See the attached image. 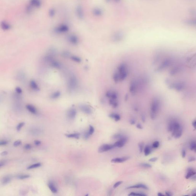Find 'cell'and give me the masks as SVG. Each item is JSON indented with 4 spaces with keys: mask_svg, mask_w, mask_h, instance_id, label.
Returning <instances> with one entry per match:
<instances>
[{
    "mask_svg": "<svg viewBox=\"0 0 196 196\" xmlns=\"http://www.w3.org/2000/svg\"><path fill=\"white\" fill-rule=\"evenodd\" d=\"M189 12L193 16H195L196 15V10L195 9H193V8H191L190 9Z\"/></svg>",
    "mask_w": 196,
    "mask_h": 196,
    "instance_id": "ee69618b",
    "label": "cell"
},
{
    "mask_svg": "<svg viewBox=\"0 0 196 196\" xmlns=\"http://www.w3.org/2000/svg\"><path fill=\"white\" fill-rule=\"evenodd\" d=\"M109 103L114 108H116L118 106V102L117 99L110 98L109 100Z\"/></svg>",
    "mask_w": 196,
    "mask_h": 196,
    "instance_id": "d4e9b609",
    "label": "cell"
},
{
    "mask_svg": "<svg viewBox=\"0 0 196 196\" xmlns=\"http://www.w3.org/2000/svg\"><path fill=\"white\" fill-rule=\"evenodd\" d=\"M157 195H158V196H164L165 195H163V194H162V193H158V194H157Z\"/></svg>",
    "mask_w": 196,
    "mask_h": 196,
    "instance_id": "6125c7cd",
    "label": "cell"
},
{
    "mask_svg": "<svg viewBox=\"0 0 196 196\" xmlns=\"http://www.w3.org/2000/svg\"><path fill=\"white\" fill-rule=\"evenodd\" d=\"M48 186L52 192L54 193H56L57 192V189H56L55 186L53 182H49L48 184Z\"/></svg>",
    "mask_w": 196,
    "mask_h": 196,
    "instance_id": "cb8c5ba5",
    "label": "cell"
},
{
    "mask_svg": "<svg viewBox=\"0 0 196 196\" xmlns=\"http://www.w3.org/2000/svg\"><path fill=\"white\" fill-rule=\"evenodd\" d=\"M114 148L115 147L113 145L105 144L102 145V146L99 147L98 150V152L99 153H102V152L108 151L109 150L112 149Z\"/></svg>",
    "mask_w": 196,
    "mask_h": 196,
    "instance_id": "8992f818",
    "label": "cell"
},
{
    "mask_svg": "<svg viewBox=\"0 0 196 196\" xmlns=\"http://www.w3.org/2000/svg\"><path fill=\"white\" fill-rule=\"evenodd\" d=\"M196 172L194 170L191 168H188L187 171V174L186 175L185 178L186 179H189L191 177L195 175Z\"/></svg>",
    "mask_w": 196,
    "mask_h": 196,
    "instance_id": "ffe728a7",
    "label": "cell"
},
{
    "mask_svg": "<svg viewBox=\"0 0 196 196\" xmlns=\"http://www.w3.org/2000/svg\"><path fill=\"white\" fill-rule=\"evenodd\" d=\"M190 148L191 150H194L195 152H196V143L195 141H193L191 143L190 146Z\"/></svg>",
    "mask_w": 196,
    "mask_h": 196,
    "instance_id": "836d02e7",
    "label": "cell"
},
{
    "mask_svg": "<svg viewBox=\"0 0 196 196\" xmlns=\"http://www.w3.org/2000/svg\"><path fill=\"white\" fill-rule=\"evenodd\" d=\"M6 162H7V161H5V160L0 161V168L1 167H2L4 166L6 164Z\"/></svg>",
    "mask_w": 196,
    "mask_h": 196,
    "instance_id": "681fc988",
    "label": "cell"
},
{
    "mask_svg": "<svg viewBox=\"0 0 196 196\" xmlns=\"http://www.w3.org/2000/svg\"><path fill=\"white\" fill-rule=\"evenodd\" d=\"M168 131L172 132V136L175 138H179L183 133V128L179 122L176 120H172L167 126Z\"/></svg>",
    "mask_w": 196,
    "mask_h": 196,
    "instance_id": "6da1fadb",
    "label": "cell"
},
{
    "mask_svg": "<svg viewBox=\"0 0 196 196\" xmlns=\"http://www.w3.org/2000/svg\"><path fill=\"white\" fill-rule=\"evenodd\" d=\"M50 66L56 69H60L61 68V67H62L61 63L59 61H56V60H52V61L50 62Z\"/></svg>",
    "mask_w": 196,
    "mask_h": 196,
    "instance_id": "d6986e66",
    "label": "cell"
},
{
    "mask_svg": "<svg viewBox=\"0 0 196 196\" xmlns=\"http://www.w3.org/2000/svg\"><path fill=\"white\" fill-rule=\"evenodd\" d=\"M69 41L72 45H77L78 43V39L75 35H71L68 38Z\"/></svg>",
    "mask_w": 196,
    "mask_h": 196,
    "instance_id": "603a6c76",
    "label": "cell"
},
{
    "mask_svg": "<svg viewBox=\"0 0 196 196\" xmlns=\"http://www.w3.org/2000/svg\"><path fill=\"white\" fill-rule=\"evenodd\" d=\"M157 159H158L157 157H153V158H152L149 159V161L150 162H154L157 161Z\"/></svg>",
    "mask_w": 196,
    "mask_h": 196,
    "instance_id": "f5cc1de1",
    "label": "cell"
},
{
    "mask_svg": "<svg viewBox=\"0 0 196 196\" xmlns=\"http://www.w3.org/2000/svg\"><path fill=\"white\" fill-rule=\"evenodd\" d=\"M22 141L20 140H17L15 141L13 143V146L15 147H17L18 146H20L22 144Z\"/></svg>",
    "mask_w": 196,
    "mask_h": 196,
    "instance_id": "8d00e7d4",
    "label": "cell"
},
{
    "mask_svg": "<svg viewBox=\"0 0 196 196\" xmlns=\"http://www.w3.org/2000/svg\"><path fill=\"white\" fill-rule=\"evenodd\" d=\"M140 166L145 168H151L152 167V166L151 165L147 164V163H141L140 164Z\"/></svg>",
    "mask_w": 196,
    "mask_h": 196,
    "instance_id": "bcb514c9",
    "label": "cell"
},
{
    "mask_svg": "<svg viewBox=\"0 0 196 196\" xmlns=\"http://www.w3.org/2000/svg\"><path fill=\"white\" fill-rule=\"evenodd\" d=\"M195 158L194 157H190L189 159V162H191L195 161Z\"/></svg>",
    "mask_w": 196,
    "mask_h": 196,
    "instance_id": "9f6ffc18",
    "label": "cell"
},
{
    "mask_svg": "<svg viewBox=\"0 0 196 196\" xmlns=\"http://www.w3.org/2000/svg\"><path fill=\"white\" fill-rule=\"evenodd\" d=\"M61 95V93L59 91H56L51 95L50 98L52 99H56L59 98Z\"/></svg>",
    "mask_w": 196,
    "mask_h": 196,
    "instance_id": "484cf974",
    "label": "cell"
},
{
    "mask_svg": "<svg viewBox=\"0 0 196 196\" xmlns=\"http://www.w3.org/2000/svg\"><path fill=\"white\" fill-rule=\"evenodd\" d=\"M128 196H146V195L143 193H137L131 192L128 195Z\"/></svg>",
    "mask_w": 196,
    "mask_h": 196,
    "instance_id": "f35d334b",
    "label": "cell"
},
{
    "mask_svg": "<svg viewBox=\"0 0 196 196\" xmlns=\"http://www.w3.org/2000/svg\"><path fill=\"white\" fill-rule=\"evenodd\" d=\"M183 23L185 25L189 26H195L196 24V21L195 19L189 18L185 19L183 21Z\"/></svg>",
    "mask_w": 196,
    "mask_h": 196,
    "instance_id": "2e32d148",
    "label": "cell"
},
{
    "mask_svg": "<svg viewBox=\"0 0 196 196\" xmlns=\"http://www.w3.org/2000/svg\"><path fill=\"white\" fill-rule=\"evenodd\" d=\"M62 55L63 57L68 58L70 56V54L68 51H64L62 53Z\"/></svg>",
    "mask_w": 196,
    "mask_h": 196,
    "instance_id": "60d3db41",
    "label": "cell"
},
{
    "mask_svg": "<svg viewBox=\"0 0 196 196\" xmlns=\"http://www.w3.org/2000/svg\"><path fill=\"white\" fill-rule=\"evenodd\" d=\"M139 188H142V189H144L148 190V187L146 185L143 184H137V185H135L127 187L126 188V189H139Z\"/></svg>",
    "mask_w": 196,
    "mask_h": 196,
    "instance_id": "7402d4cb",
    "label": "cell"
},
{
    "mask_svg": "<svg viewBox=\"0 0 196 196\" xmlns=\"http://www.w3.org/2000/svg\"><path fill=\"white\" fill-rule=\"evenodd\" d=\"M109 116L111 118L114 119L116 121H119L121 119L120 116L116 113H111L110 115Z\"/></svg>",
    "mask_w": 196,
    "mask_h": 196,
    "instance_id": "f1b7e54d",
    "label": "cell"
},
{
    "mask_svg": "<svg viewBox=\"0 0 196 196\" xmlns=\"http://www.w3.org/2000/svg\"><path fill=\"white\" fill-rule=\"evenodd\" d=\"M78 79L75 75L70 76L67 82V87L69 91L72 92L75 91L78 86Z\"/></svg>",
    "mask_w": 196,
    "mask_h": 196,
    "instance_id": "3957f363",
    "label": "cell"
},
{
    "mask_svg": "<svg viewBox=\"0 0 196 196\" xmlns=\"http://www.w3.org/2000/svg\"><path fill=\"white\" fill-rule=\"evenodd\" d=\"M12 108L13 110L17 113H21L23 110L22 100H13Z\"/></svg>",
    "mask_w": 196,
    "mask_h": 196,
    "instance_id": "277c9868",
    "label": "cell"
},
{
    "mask_svg": "<svg viewBox=\"0 0 196 196\" xmlns=\"http://www.w3.org/2000/svg\"><path fill=\"white\" fill-rule=\"evenodd\" d=\"M79 109L81 111L87 114H91L92 113V110L91 108L87 105L83 104L79 106Z\"/></svg>",
    "mask_w": 196,
    "mask_h": 196,
    "instance_id": "ba28073f",
    "label": "cell"
},
{
    "mask_svg": "<svg viewBox=\"0 0 196 196\" xmlns=\"http://www.w3.org/2000/svg\"><path fill=\"white\" fill-rule=\"evenodd\" d=\"M29 132L33 136H36L42 134L43 131L40 128L38 127H31L29 129Z\"/></svg>",
    "mask_w": 196,
    "mask_h": 196,
    "instance_id": "5b68a950",
    "label": "cell"
},
{
    "mask_svg": "<svg viewBox=\"0 0 196 196\" xmlns=\"http://www.w3.org/2000/svg\"><path fill=\"white\" fill-rule=\"evenodd\" d=\"M16 79L20 82H24L26 79V75L24 72L20 71L17 73L16 75Z\"/></svg>",
    "mask_w": 196,
    "mask_h": 196,
    "instance_id": "9c48e42d",
    "label": "cell"
},
{
    "mask_svg": "<svg viewBox=\"0 0 196 196\" xmlns=\"http://www.w3.org/2000/svg\"><path fill=\"white\" fill-rule=\"evenodd\" d=\"M159 145H160L159 142L158 141H156L152 144V148H153L154 149L157 148L159 147Z\"/></svg>",
    "mask_w": 196,
    "mask_h": 196,
    "instance_id": "ab89813d",
    "label": "cell"
},
{
    "mask_svg": "<svg viewBox=\"0 0 196 196\" xmlns=\"http://www.w3.org/2000/svg\"><path fill=\"white\" fill-rule=\"evenodd\" d=\"M128 141V138L126 136H125L123 138L119 139L118 141L115 143L113 144L114 147H118V148H122L124 146L125 144L127 143Z\"/></svg>",
    "mask_w": 196,
    "mask_h": 196,
    "instance_id": "52a82bcc",
    "label": "cell"
},
{
    "mask_svg": "<svg viewBox=\"0 0 196 196\" xmlns=\"http://www.w3.org/2000/svg\"></svg>",
    "mask_w": 196,
    "mask_h": 196,
    "instance_id": "e7e4bbea",
    "label": "cell"
},
{
    "mask_svg": "<svg viewBox=\"0 0 196 196\" xmlns=\"http://www.w3.org/2000/svg\"><path fill=\"white\" fill-rule=\"evenodd\" d=\"M160 107V102L159 99L155 98L152 104L151 110H150V118L152 120H154L156 118L159 110Z\"/></svg>",
    "mask_w": 196,
    "mask_h": 196,
    "instance_id": "7a4b0ae2",
    "label": "cell"
},
{
    "mask_svg": "<svg viewBox=\"0 0 196 196\" xmlns=\"http://www.w3.org/2000/svg\"><path fill=\"white\" fill-rule=\"evenodd\" d=\"M77 114V111L75 109L72 108L69 110L67 113V116L69 119L70 120H73L76 116Z\"/></svg>",
    "mask_w": 196,
    "mask_h": 196,
    "instance_id": "30bf717a",
    "label": "cell"
},
{
    "mask_svg": "<svg viewBox=\"0 0 196 196\" xmlns=\"http://www.w3.org/2000/svg\"><path fill=\"white\" fill-rule=\"evenodd\" d=\"M25 107L27 110L32 114L36 115L38 113V111L36 108L32 104H27L25 106Z\"/></svg>",
    "mask_w": 196,
    "mask_h": 196,
    "instance_id": "8fae6325",
    "label": "cell"
},
{
    "mask_svg": "<svg viewBox=\"0 0 196 196\" xmlns=\"http://www.w3.org/2000/svg\"><path fill=\"white\" fill-rule=\"evenodd\" d=\"M122 183H123V182L121 181H118V182H117L115 183L114 185H113V188L116 189L117 187H118L120 185H121V184H122Z\"/></svg>",
    "mask_w": 196,
    "mask_h": 196,
    "instance_id": "7dc6e473",
    "label": "cell"
},
{
    "mask_svg": "<svg viewBox=\"0 0 196 196\" xmlns=\"http://www.w3.org/2000/svg\"><path fill=\"white\" fill-rule=\"evenodd\" d=\"M138 146H139V150L140 152H143V149H144V144L143 143H140L138 144Z\"/></svg>",
    "mask_w": 196,
    "mask_h": 196,
    "instance_id": "b9f144b4",
    "label": "cell"
},
{
    "mask_svg": "<svg viewBox=\"0 0 196 196\" xmlns=\"http://www.w3.org/2000/svg\"><path fill=\"white\" fill-rule=\"evenodd\" d=\"M24 150H31L32 148V145L29 144H27L24 146Z\"/></svg>",
    "mask_w": 196,
    "mask_h": 196,
    "instance_id": "f6af8a7d",
    "label": "cell"
},
{
    "mask_svg": "<svg viewBox=\"0 0 196 196\" xmlns=\"http://www.w3.org/2000/svg\"><path fill=\"white\" fill-rule=\"evenodd\" d=\"M115 0L116 2H119V1H120V0Z\"/></svg>",
    "mask_w": 196,
    "mask_h": 196,
    "instance_id": "be15d7a7",
    "label": "cell"
},
{
    "mask_svg": "<svg viewBox=\"0 0 196 196\" xmlns=\"http://www.w3.org/2000/svg\"><path fill=\"white\" fill-rule=\"evenodd\" d=\"M8 152L7 151H6V150H5V151H3L2 152L0 153V156H7L8 154Z\"/></svg>",
    "mask_w": 196,
    "mask_h": 196,
    "instance_id": "c3c4849f",
    "label": "cell"
},
{
    "mask_svg": "<svg viewBox=\"0 0 196 196\" xmlns=\"http://www.w3.org/2000/svg\"><path fill=\"white\" fill-rule=\"evenodd\" d=\"M125 136L122 135V134H115V135L113 136V138L115 139H122L123 138L125 137Z\"/></svg>",
    "mask_w": 196,
    "mask_h": 196,
    "instance_id": "74e56055",
    "label": "cell"
},
{
    "mask_svg": "<svg viewBox=\"0 0 196 196\" xmlns=\"http://www.w3.org/2000/svg\"><path fill=\"white\" fill-rule=\"evenodd\" d=\"M29 4L33 8L34 7H38L40 6L41 2L40 0H30Z\"/></svg>",
    "mask_w": 196,
    "mask_h": 196,
    "instance_id": "44dd1931",
    "label": "cell"
},
{
    "mask_svg": "<svg viewBox=\"0 0 196 196\" xmlns=\"http://www.w3.org/2000/svg\"><path fill=\"white\" fill-rule=\"evenodd\" d=\"M165 193H166V195L167 196H171L172 195L171 193L168 191H166Z\"/></svg>",
    "mask_w": 196,
    "mask_h": 196,
    "instance_id": "91938a15",
    "label": "cell"
},
{
    "mask_svg": "<svg viewBox=\"0 0 196 196\" xmlns=\"http://www.w3.org/2000/svg\"><path fill=\"white\" fill-rule=\"evenodd\" d=\"M25 123L24 122H20L19 124H18L17 126V130L18 131H19L21 130V129L23 128V127L25 126Z\"/></svg>",
    "mask_w": 196,
    "mask_h": 196,
    "instance_id": "d6a6232c",
    "label": "cell"
},
{
    "mask_svg": "<svg viewBox=\"0 0 196 196\" xmlns=\"http://www.w3.org/2000/svg\"><path fill=\"white\" fill-rule=\"evenodd\" d=\"M3 95H2L0 94V102H1V101H2V100H3L4 99V98H3Z\"/></svg>",
    "mask_w": 196,
    "mask_h": 196,
    "instance_id": "94428289",
    "label": "cell"
},
{
    "mask_svg": "<svg viewBox=\"0 0 196 196\" xmlns=\"http://www.w3.org/2000/svg\"><path fill=\"white\" fill-rule=\"evenodd\" d=\"M124 37V34L122 32H116L113 36V40L115 41H119L122 40Z\"/></svg>",
    "mask_w": 196,
    "mask_h": 196,
    "instance_id": "9a60e30c",
    "label": "cell"
},
{
    "mask_svg": "<svg viewBox=\"0 0 196 196\" xmlns=\"http://www.w3.org/2000/svg\"><path fill=\"white\" fill-rule=\"evenodd\" d=\"M186 152L185 150H183L182 151V157L183 158H185L186 156Z\"/></svg>",
    "mask_w": 196,
    "mask_h": 196,
    "instance_id": "11a10c76",
    "label": "cell"
},
{
    "mask_svg": "<svg viewBox=\"0 0 196 196\" xmlns=\"http://www.w3.org/2000/svg\"><path fill=\"white\" fill-rule=\"evenodd\" d=\"M151 148L150 147L149 145L146 146L144 149V153L145 156H148L150 154L151 152Z\"/></svg>",
    "mask_w": 196,
    "mask_h": 196,
    "instance_id": "f546056e",
    "label": "cell"
},
{
    "mask_svg": "<svg viewBox=\"0 0 196 196\" xmlns=\"http://www.w3.org/2000/svg\"><path fill=\"white\" fill-rule=\"evenodd\" d=\"M16 177L17 179L19 180H24L30 178V175L27 174H18L17 175Z\"/></svg>",
    "mask_w": 196,
    "mask_h": 196,
    "instance_id": "4316f807",
    "label": "cell"
},
{
    "mask_svg": "<svg viewBox=\"0 0 196 196\" xmlns=\"http://www.w3.org/2000/svg\"><path fill=\"white\" fill-rule=\"evenodd\" d=\"M136 122V120H135V118H132L130 120V123L131 125H134V124H135Z\"/></svg>",
    "mask_w": 196,
    "mask_h": 196,
    "instance_id": "f907efd6",
    "label": "cell"
},
{
    "mask_svg": "<svg viewBox=\"0 0 196 196\" xmlns=\"http://www.w3.org/2000/svg\"><path fill=\"white\" fill-rule=\"evenodd\" d=\"M9 143V141L6 139L0 140V146L7 145Z\"/></svg>",
    "mask_w": 196,
    "mask_h": 196,
    "instance_id": "e575fe53",
    "label": "cell"
},
{
    "mask_svg": "<svg viewBox=\"0 0 196 196\" xmlns=\"http://www.w3.org/2000/svg\"><path fill=\"white\" fill-rule=\"evenodd\" d=\"M129 158H130L128 157L114 158L111 160V162L113 163H122L128 160Z\"/></svg>",
    "mask_w": 196,
    "mask_h": 196,
    "instance_id": "ac0fdd59",
    "label": "cell"
},
{
    "mask_svg": "<svg viewBox=\"0 0 196 196\" xmlns=\"http://www.w3.org/2000/svg\"><path fill=\"white\" fill-rule=\"evenodd\" d=\"M66 137L69 138H74L75 139H78L80 136L79 133H73V134H66Z\"/></svg>",
    "mask_w": 196,
    "mask_h": 196,
    "instance_id": "1f68e13d",
    "label": "cell"
},
{
    "mask_svg": "<svg viewBox=\"0 0 196 196\" xmlns=\"http://www.w3.org/2000/svg\"><path fill=\"white\" fill-rule=\"evenodd\" d=\"M70 59H71L72 61L75 62V63H81L82 61V59L81 58H80L79 56H77L72 55L70 56Z\"/></svg>",
    "mask_w": 196,
    "mask_h": 196,
    "instance_id": "83f0119b",
    "label": "cell"
},
{
    "mask_svg": "<svg viewBox=\"0 0 196 196\" xmlns=\"http://www.w3.org/2000/svg\"><path fill=\"white\" fill-rule=\"evenodd\" d=\"M34 144L36 146H39L41 144V142L40 141L38 140H35Z\"/></svg>",
    "mask_w": 196,
    "mask_h": 196,
    "instance_id": "816d5d0a",
    "label": "cell"
},
{
    "mask_svg": "<svg viewBox=\"0 0 196 196\" xmlns=\"http://www.w3.org/2000/svg\"><path fill=\"white\" fill-rule=\"evenodd\" d=\"M29 85L31 89L35 91H39L40 90L39 86L36 81L34 80H31L29 83Z\"/></svg>",
    "mask_w": 196,
    "mask_h": 196,
    "instance_id": "7c38bea8",
    "label": "cell"
},
{
    "mask_svg": "<svg viewBox=\"0 0 196 196\" xmlns=\"http://www.w3.org/2000/svg\"><path fill=\"white\" fill-rule=\"evenodd\" d=\"M94 132V128H93L92 126L90 125L89 126V130L88 133L90 135H92L93 134V133Z\"/></svg>",
    "mask_w": 196,
    "mask_h": 196,
    "instance_id": "7bdbcfd3",
    "label": "cell"
},
{
    "mask_svg": "<svg viewBox=\"0 0 196 196\" xmlns=\"http://www.w3.org/2000/svg\"><path fill=\"white\" fill-rule=\"evenodd\" d=\"M136 126L137 128L140 129V130L143 129V126H142V125L140 124V123H138V124H137Z\"/></svg>",
    "mask_w": 196,
    "mask_h": 196,
    "instance_id": "db71d44e",
    "label": "cell"
},
{
    "mask_svg": "<svg viewBox=\"0 0 196 196\" xmlns=\"http://www.w3.org/2000/svg\"><path fill=\"white\" fill-rule=\"evenodd\" d=\"M105 95L107 98L111 99H117L118 96L116 92L113 91H108L106 93Z\"/></svg>",
    "mask_w": 196,
    "mask_h": 196,
    "instance_id": "4fadbf2b",
    "label": "cell"
},
{
    "mask_svg": "<svg viewBox=\"0 0 196 196\" xmlns=\"http://www.w3.org/2000/svg\"><path fill=\"white\" fill-rule=\"evenodd\" d=\"M41 164L40 163H35V164H33L29 166L27 168V169L32 170L34 168H37L41 166Z\"/></svg>",
    "mask_w": 196,
    "mask_h": 196,
    "instance_id": "4dcf8cb0",
    "label": "cell"
},
{
    "mask_svg": "<svg viewBox=\"0 0 196 196\" xmlns=\"http://www.w3.org/2000/svg\"><path fill=\"white\" fill-rule=\"evenodd\" d=\"M0 27L2 30L4 31L9 30L11 28V25L6 21H3L0 23Z\"/></svg>",
    "mask_w": 196,
    "mask_h": 196,
    "instance_id": "5bb4252c",
    "label": "cell"
},
{
    "mask_svg": "<svg viewBox=\"0 0 196 196\" xmlns=\"http://www.w3.org/2000/svg\"><path fill=\"white\" fill-rule=\"evenodd\" d=\"M15 92L17 94L19 95H21L23 93V91L22 89L20 87H17L15 89Z\"/></svg>",
    "mask_w": 196,
    "mask_h": 196,
    "instance_id": "d590c367",
    "label": "cell"
},
{
    "mask_svg": "<svg viewBox=\"0 0 196 196\" xmlns=\"http://www.w3.org/2000/svg\"><path fill=\"white\" fill-rule=\"evenodd\" d=\"M12 180V177L10 175H7L4 176L1 180L2 185H6L10 182Z\"/></svg>",
    "mask_w": 196,
    "mask_h": 196,
    "instance_id": "e0dca14e",
    "label": "cell"
},
{
    "mask_svg": "<svg viewBox=\"0 0 196 196\" xmlns=\"http://www.w3.org/2000/svg\"><path fill=\"white\" fill-rule=\"evenodd\" d=\"M192 125L193 127H194V128L195 129L196 128V120H194V121H193V122H192Z\"/></svg>",
    "mask_w": 196,
    "mask_h": 196,
    "instance_id": "680465c9",
    "label": "cell"
},
{
    "mask_svg": "<svg viewBox=\"0 0 196 196\" xmlns=\"http://www.w3.org/2000/svg\"><path fill=\"white\" fill-rule=\"evenodd\" d=\"M141 120H142V121H143V122L144 123V122H145L146 118H145V117L144 115H142V116H141Z\"/></svg>",
    "mask_w": 196,
    "mask_h": 196,
    "instance_id": "6f0895ef",
    "label": "cell"
}]
</instances>
